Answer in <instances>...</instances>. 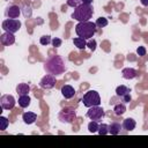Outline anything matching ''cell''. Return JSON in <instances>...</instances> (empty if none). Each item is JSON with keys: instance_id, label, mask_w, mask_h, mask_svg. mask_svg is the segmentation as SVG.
Instances as JSON below:
<instances>
[{"instance_id": "14", "label": "cell", "mask_w": 148, "mask_h": 148, "mask_svg": "<svg viewBox=\"0 0 148 148\" xmlns=\"http://www.w3.org/2000/svg\"><path fill=\"white\" fill-rule=\"evenodd\" d=\"M22 119H23V121H24L25 124L30 125V124L35 123V120L37 119V114H36L35 112L28 111V112H24V113L22 114Z\"/></svg>"}, {"instance_id": "17", "label": "cell", "mask_w": 148, "mask_h": 148, "mask_svg": "<svg viewBox=\"0 0 148 148\" xmlns=\"http://www.w3.org/2000/svg\"><path fill=\"white\" fill-rule=\"evenodd\" d=\"M30 102H31V98L28 96V95H22L18 97V105L21 108H28L30 105Z\"/></svg>"}, {"instance_id": "31", "label": "cell", "mask_w": 148, "mask_h": 148, "mask_svg": "<svg viewBox=\"0 0 148 148\" xmlns=\"http://www.w3.org/2000/svg\"><path fill=\"white\" fill-rule=\"evenodd\" d=\"M136 53H138V56H140V57L146 56V47H145V46H139V47L136 49Z\"/></svg>"}, {"instance_id": "8", "label": "cell", "mask_w": 148, "mask_h": 148, "mask_svg": "<svg viewBox=\"0 0 148 148\" xmlns=\"http://www.w3.org/2000/svg\"><path fill=\"white\" fill-rule=\"evenodd\" d=\"M57 83V80H56V76L52 75V74H47V75H44L42 77V80L39 81V86L40 88L43 89H52Z\"/></svg>"}, {"instance_id": "28", "label": "cell", "mask_w": 148, "mask_h": 148, "mask_svg": "<svg viewBox=\"0 0 148 148\" xmlns=\"http://www.w3.org/2000/svg\"><path fill=\"white\" fill-rule=\"evenodd\" d=\"M96 40L94 39V38H90V39H88V42H87V46L89 47V50L90 51H95L96 50Z\"/></svg>"}, {"instance_id": "1", "label": "cell", "mask_w": 148, "mask_h": 148, "mask_svg": "<svg viewBox=\"0 0 148 148\" xmlns=\"http://www.w3.org/2000/svg\"><path fill=\"white\" fill-rule=\"evenodd\" d=\"M44 69L46 71V73L52 74V75H60L65 72L66 66H65V61L60 56H53L51 57L44 65Z\"/></svg>"}, {"instance_id": "5", "label": "cell", "mask_w": 148, "mask_h": 148, "mask_svg": "<svg viewBox=\"0 0 148 148\" xmlns=\"http://www.w3.org/2000/svg\"><path fill=\"white\" fill-rule=\"evenodd\" d=\"M58 118H59V120L62 121V123H68V124H71V123H73V121L75 120V118H76V111H75V109L69 108V106H68V108H64V109L59 112Z\"/></svg>"}, {"instance_id": "7", "label": "cell", "mask_w": 148, "mask_h": 148, "mask_svg": "<svg viewBox=\"0 0 148 148\" xmlns=\"http://www.w3.org/2000/svg\"><path fill=\"white\" fill-rule=\"evenodd\" d=\"M87 117L91 120H101L103 117H104V110L99 106V105H96V106H91V108H88V111H87Z\"/></svg>"}, {"instance_id": "27", "label": "cell", "mask_w": 148, "mask_h": 148, "mask_svg": "<svg viewBox=\"0 0 148 148\" xmlns=\"http://www.w3.org/2000/svg\"><path fill=\"white\" fill-rule=\"evenodd\" d=\"M52 42V39H51V37L50 36H42L40 38H39V43L42 44V45H47V44H50Z\"/></svg>"}, {"instance_id": "6", "label": "cell", "mask_w": 148, "mask_h": 148, "mask_svg": "<svg viewBox=\"0 0 148 148\" xmlns=\"http://www.w3.org/2000/svg\"><path fill=\"white\" fill-rule=\"evenodd\" d=\"M21 28V22L17 18H6L2 21V29L7 32L15 34L20 30Z\"/></svg>"}, {"instance_id": "16", "label": "cell", "mask_w": 148, "mask_h": 148, "mask_svg": "<svg viewBox=\"0 0 148 148\" xmlns=\"http://www.w3.org/2000/svg\"><path fill=\"white\" fill-rule=\"evenodd\" d=\"M30 91V86L28 83H18L16 87V92L17 95L22 96V95H28Z\"/></svg>"}, {"instance_id": "25", "label": "cell", "mask_w": 148, "mask_h": 148, "mask_svg": "<svg viewBox=\"0 0 148 148\" xmlns=\"http://www.w3.org/2000/svg\"><path fill=\"white\" fill-rule=\"evenodd\" d=\"M8 124H9L8 119H7L6 117L1 116V117H0V131H5V130L7 128V126H8Z\"/></svg>"}, {"instance_id": "23", "label": "cell", "mask_w": 148, "mask_h": 148, "mask_svg": "<svg viewBox=\"0 0 148 148\" xmlns=\"http://www.w3.org/2000/svg\"><path fill=\"white\" fill-rule=\"evenodd\" d=\"M95 24L97 25V28H104L108 25V18L105 17H98L95 22Z\"/></svg>"}, {"instance_id": "32", "label": "cell", "mask_w": 148, "mask_h": 148, "mask_svg": "<svg viewBox=\"0 0 148 148\" xmlns=\"http://www.w3.org/2000/svg\"><path fill=\"white\" fill-rule=\"evenodd\" d=\"M121 98H123V102H124V103H130V102H131V99H132V97H131V94H130V92H128V94H125Z\"/></svg>"}, {"instance_id": "10", "label": "cell", "mask_w": 148, "mask_h": 148, "mask_svg": "<svg viewBox=\"0 0 148 148\" xmlns=\"http://www.w3.org/2000/svg\"><path fill=\"white\" fill-rule=\"evenodd\" d=\"M0 43H1L2 45H5V46H9V45L14 44V43H15V36H14V34L5 31V32L0 36Z\"/></svg>"}, {"instance_id": "9", "label": "cell", "mask_w": 148, "mask_h": 148, "mask_svg": "<svg viewBox=\"0 0 148 148\" xmlns=\"http://www.w3.org/2000/svg\"><path fill=\"white\" fill-rule=\"evenodd\" d=\"M15 103H16V101H15L14 96H12V95H2L0 98L1 108L5 110H12L15 106Z\"/></svg>"}, {"instance_id": "22", "label": "cell", "mask_w": 148, "mask_h": 148, "mask_svg": "<svg viewBox=\"0 0 148 148\" xmlns=\"http://www.w3.org/2000/svg\"><path fill=\"white\" fill-rule=\"evenodd\" d=\"M98 127H99V125H98V123H97L96 120H91V121L88 124V131H89L90 133L98 132Z\"/></svg>"}, {"instance_id": "2", "label": "cell", "mask_w": 148, "mask_h": 148, "mask_svg": "<svg viewBox=\"0 0 148 148\" xmlns=\"http://www.w3.org/2000/svg\"><path fill=\"white\" fill-rule=\"evenodd\" d=\"M97 31V25L91 22V21H84V22H79L75 25V32L77 37L84 38V39H90L95 36Z\"/></svg>"}, {"instance_id": "29", "label": "cell", "mask_w": 148, "mask_h": 148, "mask_svg": "<svg viewBox=\"0 0 148 148\" xmlns=\"http://www.w3.org/2000/svg\"><path fill=\"white\" fill-rule=\"evenodd\" d=\"M31 13H32V10H31V7H29V6H25V7L23 8V15H24L25 17H30V16H31Z\"/></svg>"}, {"instance_id": "19", "label": "cell", "mask_w": 148, "mask_h": 148, "mask_svg": "<svg viewBox=\"0 0 148 148\" xmlns=\"http://www.w3.org/2000/svg\"><path fill=\"white\" fill-rule=\"evenodd\" d=\"M73 43H74V45H75L77 49H80V50H83V49H86V46H87L86 39H84V38H81V37H75V38L73 39Z\"/></svg>"}, {"instance_id": "21", "label": "cell", "mask_w": 148, "mask_h": 148, "mask_svg": "<svg viewBox=\"0 0 148 148\" xmlns=\"http://www.w3.org/2000/svg\"><path fill=\"white\" fill-rule=\"evenodd\" d=\"M125 111H126V106H125V104H117V105H114V108H113V112H114V114L116 116H121V114H124L125 113Z\"/></svg>"}, {"instance_id": "34", "label": "cell", "mask_w": 148, "mask_h": 148, "mask_svg": "<svg viewBox=\"0 0 148 148\" xmlns=\"http://www.w3.org/2000/svg\"><path fill=\"white\" fill-rule=\"evenodd\" d=\"M82 3H86V5H91V3H92V0H82Z\"/></svg>"}, {"instance_id": "11", "label": "cell", "mask_w": 148, "mask_h": 148, "mask_svg": "<svg viewBox=\"0 0 148 148\" xmlns=\"http://www.w3.org/2000/svg\"><path fill=\"white\" fill-rule=\"evenodd\" d=\"M21 14V9L16 5H12L6 9V16L8 18H17Z\"/></svg>"}, {"instance_id": "20", "label": "cell", "mask_w": 148, "mask_h": 148, "mask_svg": "<svg viewBox=\"0 0 148 148\" xmlns=\"http://www.w3.org/2000/svg\"><path fill=\"white\" fill-rule=\"evenodd\" d=\"M128 92H131V89H130L128 87L124 86V84H121V86H118V87L116 88V94H117V96H120V97H123L125 94H128Z\"/></svg>"}, {"instance_id": "18", "label": "cell", "mask_w": 148, "mask_h": 148, "mask_svg": "<svg viewBox=\"0 0 148 148\" xmlns=\"http://www.w3.org/2000/svg\"><path fill=\"white\" fill-rule=\"evenodd\" d=\"M121 128H123V126L119 123H112V124L109 125V133L116 135V134H118L120 132Z\"/></svg>"}, {"instance_id": "12", "label": "cell", "mask_w": 148, "mask_h": 148, "mask_svg": "<svg viewBox=\"0 0 148 148\" xmlns=\"http://www.w3.org/2000/svg\"><path fill=\"white\" fill-rule=\"evenodd\" d=\"M61 95L66 99H71L75 95V89L72 86H69V84H65V86L61 87Z\"/></svg>"}, {"instance_id": "24", "label": "cell", "mask_w": 148, "mask_h": 148, "mask_svg": "<svg viewBox=\"0 0 148 148\" xmlns=\"http://www.w3.org/2000/svg\"><path fill=\"white\" fill-rule=\"evenodd\" d=\"M98 134H99V135L109 134V125H106V124H101L99 127H98Z\"/></svg>"}, {"instance_id": "30", "label": "cell", "mask_w": 148, "mask_h": 148, "mask_svg": "<svg viewBox=\"0 0 148 148\" xmlns=\"http://www.w3.org/2000/svg\"><path fill=\"white\" fill-rule=\"evenodd\" d=\"M52 45L54 46V47H59V46H61V43H62V40L60 39V38H57V37H54L53 39H52Z\"/></svg>"}, {"instance_id": "4", "label": "cell", "mask_w": 148, "mask_h": 148, "mask_svg": "<svg viewBox=\"0 0 148 148\" xmlns=\"http://www.w3.org/2000/svg\"><path fill=\"white\" fill-rule=\"evenodd\" d=\"M82 103L86 108H91L101 104V97L97 91L95 90H88L83 97H82Z\"/></svg>"}, {"instance_id": "15", "label": "cell", "mask_w": 148, "mask_h": 148, "mask_svg": "<svg viewBox=\"0 0 148 148\" xmlns=\"http://www.w3.org/2000/svg\"><path fill=\"white\" fill-rule=\"evenodd\" d=\"M121 126H123V128L125 131H133L135 128V126H136V123H135V120L133 118H126V119H124Z\"/></svg>"}, {"instance_id": "26", "label": "cell", "mask_w": 148, "mask_h": 148, "mask_svg": "<svg viewBox=\"0 0 148 148\" xmlns=\"http://www.w3.org/2000/svg\"><path fill=\"white\" fill-rule=\"evenodd\" d=\"M67 6L72 7V8H76L77 6H80L82 3V0H66Z\"/></svg>"}, {"instance_id": "3", "label": "cell", "mask_w": 148, "mask_h": 148, "mask_svg": "<svg viewBox=\"0 0 148 148\" xmlns=\"http://www.w3.org/2000/svg\"><path fill=\"white\" fill-rule=\"evenodd\" d=\"M94 13V9L91 7V5H86V3H81L80 6H77L73 14H72V18L79 21V22H84V21H89V18H91Z\"/></svg>"}, {"instance_id": "33", "label": "cell", "mask_w": 148, "mask_h": 148, "mask_svg": "<svg viewBox=\"0 0 148 148\" xmlns=\"http://www.w3.org/2000/svg\"><path fill=\"white\" fill-rule=\"evenodd\" d=\"M140 2H141V5H142V6L148 7V0H140Z\"/></svg>"}, {"instance_id": "13", "label": "cell", "mask_w": 148, "mask_h": 148, "mask_svg": "<svg viewBox=\"0 0 148 148\" xmlns=\"http://www.w3.org/2000/svg\"><path fill=\"white\" fill-rule=\"evenodd\" d=\"M121 74H123V77L126 79V80H132L134 77H136L138 73L134 68H131V67H127V68H124L121 71Z\"/></svg>"}]
</instances>
